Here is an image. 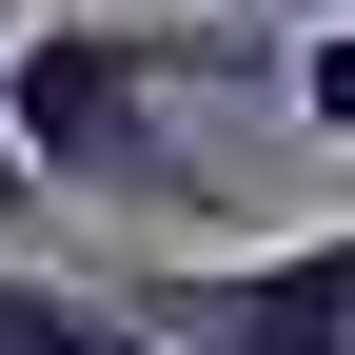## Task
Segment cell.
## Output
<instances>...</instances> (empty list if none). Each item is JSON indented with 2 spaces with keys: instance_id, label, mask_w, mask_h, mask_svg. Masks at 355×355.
Here are the masks:
<instances>
[{
  "instance_id": "cell-1",
  "label": "cell",
  "mask_w": 355,
  "mask_h": 355,
  "mask_svg": "<svg viewBox=\"0 0 355 355\" xmlns=\"http://www.w3.org/2000/svg\"><path fill=\"white\" fill-rule=\"evenodd\" d=\"M237 60V20H20L0 40V99H20L40 198H178V79Z\"/></svg>"
},
{
  "instance_id": "cell-2",
  "label": "cell",
  "mask_w": 355,
  "mask_h": 355,
  "mask_svg": "<svg viewBox=\"0 0 355 355\" xmlns=\"http://www.w3.org/2000/svg\"><path fill=\"white\" fill-rule=\"evenodd\" d=\"M99 296L178 355H355V217L277 237V257H158V277H99Z\"/></svg>"
},
{
  "instance_id": "cell-3",
  "label": "cell",
  "mask_w": 355,
  "mask_h": 355,
  "mask_svg": "<svg viewBox=\"0 0 355 355\" xmlns=\"http://www.w3.org/2000/svg\"><path fill=\"white\" fill-rule=\"evenodd\" d=\"M0 355H178V336H139L99 277H20L0 257Z\"/></svg>"
},
{
  "instance_id": "cell-4",
  "label": "cell",
  "mask_w": 355,
  "mask_h": 355,
  "mask_svg": "<svg viewBox=\"0 0 355 355\" xmlns=\"http://www.w3.org/2000/svg\"><path fill=\"white\" fill-rule=\"evenodd\" d=\"M277 79H296V119H316V139H355V20H336V40H296Z\"/></svg>"
},
{
  "instance_id": "cell-5",
  "label": "cell",
  "mask_w": 355,
  "mask_h": 355,
  "mask_svg": "<svg viewBox=\"0 0 355 355\" xmlns=\"http://www.w3.org/2000/svg\"><path fill=\"white\" fill-rule=\"evenodd\" d=\"M20 217H60V198H40V158H20V99H0V237H20Z\"/></svg>"
},
{
  "instance_id": "cell-6",
  "label": "cell",
  "mask_w": 355,
  "mask_h": 355,
  "mask_svg": "<svg viewBox=\"0 0 355 355\" xmlns=\"http://www.w3.org/2000/svg\"><path fill=\"white\" fill-rule=\"evenodd\" d=\"M198 20H237V0H198Z\"/></svg>"
}]
</instances>
